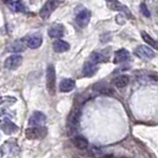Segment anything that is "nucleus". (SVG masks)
Returning <instances> with one entry per match:
<instances>
[{
	"mask_svg": "<svg viewBox=\"0 0 158 158\" xmlns=\"http://www.w3.org/2000/svg\"><path fill=\"white\" fill-rule=\"evenodd\" d=\"M47 89L50 95L56 93V71L52 64H49L47 68Z\"/></svg>",
	"mask_w": 158,
	"mask_h": 158,
	"instance_id": "obj_1",
	"label": "nucleus"
},
{
	"mask_svg": "<svg viewBox=\"0 0 158 158\" xmlns=\"http://www.w3.org/2000/svg\"><path fill=\"white\" fill-rule=\"evenodd\" d=\"M1 156L4 158L12 157L17 155L18 152V145H17L16 140H7L2 146H1Z\"/></svg>",
	"mask_w": 158,
	"mask_h": 158,
	"instance_id": "obj_2",
	"label": "nucleus"
},
{
	"mask_svg": "<svg viewBox=\"0 0 158 158\" xmlns=\"http://www.w3.org/2000/svg\"><path fill=\"white\" fill-rule=\"evenodd\" d=\"M48 133V130L45 127H30L25 131V135L29 139H42Z\"/></svg>",
	"mask_w": 158,
	"mask_h": 158,
	"instance_id": "obj_3",
	"label": "nucleus"
},
{
	"mask_svg": "<svg viewBox=\"0 0 158 158\" xmlns=\"http://www.w3.org/2000/svg\"><path fill=\"white\" fill-rule=\"evenodd\" d=\"M47 121V117L42 112H35L29 119L30 127H43L44 123Z\"/></svg>",
	"mask_w": 158,
	"mask_h": 158,
	"instance_id": "obj_4",
	"label": "nucleus"
},
{
	"mask_svg": "<svg viewBox=\"0 0 158 158\" xmlns=\"http://www.w3.org/2000/svg\"><path fill=\"white\" fill-rule=\"evenodd\" d=\"M135 54L142 60H152L155 57V52L146 45H139L135 48Z\"/></svg>",
	"mask_w": 158,
	"mask_h": 158,
	"instance_id": "obj_5",
	"label": "nucleus"
},
{
	"mask_svg": "<svg viewBox=\"0 0 158 158\" xmlns=\"http://www.w3.org/2000/svg\"><path fill=\"white\" fill-rule=\"evenodd\" d=\"M58 5V2H56V1H47L44 5H43V7L40 8V16L43 18V19H47L50 17V15L54 12V10L56 8V6Z\"/></svg>",
	"mask_w": 158,
	"mask_h": 158,
	"instance_id": "obj_6",
	"label": "nucleus"
},
{
	"mask_svg": "<svg viewBox=\"0 0 158 158\" xmlns=\"http://www.w3.org/2000/svg\"><path fill=\"white\" fill-rule=\"evenodd\" d=\"M75 20H76V24L79 25L80 27L87 26L88 23H89V20H90V12H89L88 10H82V11H80L79 13L76 15Z\"/></svg>",
	"mask_w": 158,
	"mask_h": 158,
	"instance_id": "obj_7",
	"label": "nucleus"
},
{
	"mask_svg": "<svg viewBox=\"0 0 158 158\" xmlns=\"http://www.w3.org/2000/svg\"><path fill=\"white\" fill-rule=\"evenodd\" d=\"M22 62H23V57L22 56L12 55L5 61V68L10 69V70H13V69H17L22 64Z\"/></svg>",
	"mask_w": 158,
	"mask_h": 158,
	"instance_id": "obj_8",
	"label": "nucleus"
},
{
	"mask_svg": "<svg viewBox=\"0 0 158 158\" xmlns=\"http://www.w3.org/2000/svg\"><path fill=\"white\" fill-rule=\"evenodd\" d=\"M80 118H81V111L79 108H74L68 115V125L70 127H76L80 123Z\"/></svg>",
	"mask_w": 158,
	"mask_h": 158,
	"instance_id": "obj_9",
	"label": "nucleus"
},
{
	"mask_svg": "<svg viewBox=\"0 0 158 158\" xmlns=\"http://www.w3.org/2000/svg\"><path fill=\"white\" fill-rule=\"evenodd\" d=\"M43 43V38L40 35H32L26 40V45L31 49H38Z\"/></svg>",
	"mask_w": 158,
	"mask_h": 158,
	"instance_id": "obj_10",
	"label": "nucleus"
},
{
	"mask_svg": "<svg viewBox=\"0 0 158 158\" xmlns=\"http://www.w3.org/2000/svg\"><path fill=\"white\" fill-rule=\"evenodd\" d=\"M1 130L6 135H12V133H15L17 130H18V127H17V125L15 123H12L11 120L6 119V120H4L1 123Z\"/></svg>",
	"mask_w": 158,
	"mask_h": 158,
	"instance_id": "obj_11",
	"label": "nucleus"
},
{
	"mask_svg": "<svg viewBox=\"0 0 158 158\" xmlns=\"http://www.w3.org/2000/svg\"><path fill=\"white\" fill-rule=\"evenodd\" d=\"M48 33H49V36H50L51 38H61V37L64 35L63 25L57 24V25L51 26V27L49 29V32H48Z\"/></svg>",
	"mask_w": 158,
	"mask_h": 158,
	"instance_id": "obj_12",
	"label": "nucleus"
},
{
	"mask_svg": "<svg viewBox=\"0 0 158 158\" xmlns=\"http://www.w3.org/2000/svg\"><path fill=\"white\" fill-rule=\"evenodd\" d=\"M74 88H75V81L71 79H64V80H62L61 83H60V90H61L62 93L71 92Z\"/></svg>",
	"mask_w": 158,
	"mask_h": 158,
	"instance_id": "obj_13",
	"label": "nucleus"
},
{
	"mask_svg": "<svg viewBox=\"0 0 158 158\" xmlns=\"http://www.w3.org/2000/svg\"><path fill=\"white\" fill-rule=\"evenodd\" d=\"M26 40H16L13 42L10 47H8V50L12 51V52H23L24 50L26 49Z\"/></svg>",
	"mask_w": 158,
	"mask_h": 158,
	"instance_id": "obj_14",
	"label": "nucleus"
},
{
	"mask_svg": "<svg viewBox=\"0 0 158 158\" xmlns=\"http://www.w3.org/2000/svg\"><path fill=\"white\" fill-rule=\"evenodd\" d=\"M128 82H130V77L127 75H120L112 81V85L117 88H124L128 85Z\"/></svg>",
	"mask_w": 158,
	"mask_h": 158,
	"instance_id": "obj_15",
	"label": "nucleus"
},
{
	"mask_svg": "<svg viewBox=\"0 0 158 158\" xmlns=\"http://www.w3.org/2000/svg\"><path fill=\"white\" fill-rule=\"evenodd\" d=\"M52 48H54V50H55L56 52H65V51H68L70 49V45H69V43H67L64 40H57L54 42Z\"/></svg>",
	"mask_w": 158,
	"mask_h": 158,
	"instance_id": "obj_16",
	"label": "nucleus"
},
{
	"mask_svg": "<svg viewBox=\"0 0 158 158\" xmlns=\"http://www.w3.org/2000/svg\"><path fill=\"white\" fill-rule=\"evenodd\" d=\"M130 58V52L125 49H120L118 51H115L114 56V63H123Z\"/></svg>",
	"mask_w": 158,
	"mask_h": 158,
	"instance_id": "obj_17",
	"label": "nucleus"
},
{
	"mask_svg": "<svg viewBox=\"0 0 158 158\" xmlns=\"http://www.w3.org/2000/svg\"><path fill=\"white\" fill-rule=\"evenodd\" d=\"M5 4L13 12H25L26 11V7L24 6V4L22 1H15V0H12V1H6Z\"/></svg>",
	"mask_w": 158,
	"mask_h": 158,
	"instance_id": "obj_18",
	"label": "nucleus"
},
{
	"mask_svg": "<svg viewBox=\"0 0 158 158\" xmlns=\"http://www.w3.org/2000/svg\"><path fill=\"white\" fill-rule=\"evenodd\" d=\"M98 70V65L92 62H87L83 65V75L85 76H93L95 73Z\"/></svg>",
	"mask_w": 158,
	"mask_h": 158,
	"instance_id": "obj_19",
	"label": "nucleus"
},
{
	"mask_svg": "<svg viewBox=\"0 0 158 158\" xmlns=\"http://www.w3.org/2000/svg\"><path fill=\"white\" fill-rule=\"evenodd\" d=\"M74 145L80 149V150H86L88 148V142L85 137H81V135H77L74 138Z\"/></svg>",
	"mask_w": 158,
	"mask_h": 158,
	"instance_id": "obj_20",
	"label": "nucleus"
},
{
	"mask_svg": "<svg viewBox=\"0 0 158 158\" xmlns=\"http://www.w3.org/2000/svg\"><path fill=\"white\" fill-rule=\"evenodd\" d=\"M106 61H107V57H106V56H103L101 52L94 51V52H92V55H90V62H92V63L98 64V63L106 62Z\"/></svg>",
	"mask_w": 158,
	"mask_h": 158,
	"instance_id": "obj_21",
	"label": "nucleus"
},
{
	"mask_svg": "<svg viewBox=\"0 0 158 158\" xmlns=\"http://www.w3.org/2000/svg\"><path fill=\"white\" fill-rule=\"evenodd\" d=\"M142 37L143 40H144V42L148 44V45H150V47L155 48V49H157L158 50V42L156 40H153L152 37H151L149 33H146V32H142Z\"/></svg>",
	"mask_w": 158,
	"mask_h": 158,
	"instance_id": "obj_22",
	"label": "nucleus"
},
{
	"mask_svg": "<svg viewBox=\"0 0 158 158\" xmlns=\"http://www.w3.org/2000/svg\"><path fill=\"white\" fill-rule=\"evenodd\" d=\"M108 5L111 6L112 10H115V11H125L126 13H128V10H127L125 6H123V5H121L120 2H118V1H110Z\"/></svg>",
	"mask_w": 158,
	"mask_h": 158,
	"instance_id": "obj_23",
	"label": "nucleus"
},
{
	"mask_svg": "<svg viewBox=\"0 0 158 158\" xmlns=\"http://www.w3.org/2000/svg\"><path fill=\"white\" fill-rule=\"evenodd\" d=\"M99 92L103 95H113L114 94V90L112 89V88H108V87H102L99 89Z\"/></svg>",
	"mask_w": 158,
	"mask_h": 158,
	"instance_id": "obj_24",
	"label": "nucleus"
},
{
	"mask_svg": "<svg viewBox=\"0 0 158 158\" xmlns=\"http://www.w3.org/2000/svg\"><path fill=\"white\" fill-rule=\"evenodd\" d=\"M140 11H142L143 15H144L145 17H148V18L151 16L150 11L148 10V6H146V4H145V2H142V4H140Z\"/></svg>",
	"mask_w": 158,
	"mask_h": 158,
	"instance_id": "obj_25",
	"label": "nucleus"
},
{
	"mask_svg": "<svg viewBox=\"0 0 158 158\" xmlns=\"http://www.w3.org/2000/svg\"><path fill=\"white\" fill-rule=\"evenodd\" d=\"M150 79L153 81H158V74H150Z\"/></svg>",
	"mask_w": 158,
	"mask_h": 158,
	"instance_id": "obj_26",
	"label": "nucleus"
},
{
	"mask_svg": "<svg viewBox=\"0 0 158 158\" xmlns=\"http://www.w3.org/2000/svg\"><path fill=\"white\" fill-rule=\"evenodd\" d=\"M100 158H112L111 155H105V156H102V157H100Z\"/></svg>",
	"mask_w": 158,
	"mask_h": 158,
	"instance_id": "obj_27",
	"label": "nucleus"
}]
</instances>
